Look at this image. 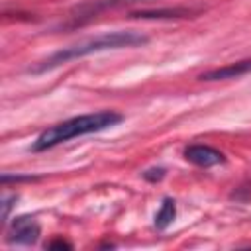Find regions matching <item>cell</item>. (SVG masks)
Wrapping results in <instances>:
<instances>
[{
  "label": "cell",
  "instance_id": "cell-11",
  "mask_svg": "<svg viewBox=\"0 0 251 251\" xmlns=\"http://www.w3.org/2000/svg\"><path fill=\"white\" fill-rule=\"evenodd\" d=\"M12 202H16V196H4V200H2V206H4L2 218H4V220H8V212H10V208H12Z\"/></svg>",
  "mask_w": 251,
  "mask_h": 251
},
{
  "label": "cell",
  "instance_id": "cell-9",
  "mask_svg": "<svg viewBox=\"0 0 251 251\" xmlns=\"http://www.w3.org/2000/svg\"><path fill=\"white\" fill-rule=\"evenodd\" d=\"M143 176L147 180H161L165 176V169H149V171L143 173Z\"/></svg>",
  "mask_w": 251,
  "mask_h": 251
},
{
  "label": "cell",
  "instance_id": "cell-5",
  "mask_svg": "<svg viewBox=\"0 0 251 251\" xmlns=\"http://www.w3.org/2000/svg\"><path fill=\"white\" fill-rule=\"evenodd\" d=\"M184 159L188 163H192L196 167H204V169L216 167V165H220V163L226 161V157H224L222 151H218V149H214L210 145H200V143L188 145L184 149Z\"/></svg>",
  "mask_w": 251,
  "mask_h": 251
},
{
  "label": "cell",
  "instance_id": "cell-2",
  "mask_svg": "<svg viewBox=\"0 0 251 251\" xmlns=\"http://www.w3.org/2000/svg\"><path fill=\"white\" fill-rule=\"evenodd\" d=\"M122 120H124V116L114 112V110H100V112H94V114L75 116L71 120H65V122L55 124V126L47 127L45 131H41L37 135V139L31 143L29 149L31 151H45V149L61 145V143H65L69 139L108 129V127L120 124Z\"/></svg>",
  "mask_w": 251,
  "mask_h": 251
},
{
  "label": "cell",
  "instance_id": "cell-1",
  "mask_svg": "<svg viewBox=\"0 0 251 251\" xmlns=\"http://www.w3.org/2000/svg\"><path fill=\"white\" fill-rule=\"evenodd\" d=\"M147 41H149L147 35H143L139 31H131V29H126V31H106V33L82 39V41H78L75 45L59 49L57 53L49 55L45 61H41L39 65H35L29 71L39 75V73L51 71L55 67H61L65 63H71L75 59H80V57H86V55H92V53H100V51H108V49H122V47H137V45H145Z\"/></svg>",
  "mask_w": 251,
  "mask_h": 251
},
{
  "label": "cell",
  "instance_id": "cell-7",
  "mask_svg": "<svg viewBox=\"0 0 251 251\" xmlns=\"http://www.w3.org/2000/svg\"><path fill=\"white\" fill-rule=\"evenodd\" d=\"M175 216H176V204H175V200L173 198H165L163 204H161V208H159V212L155 214V227L157 229L169 227L173 224Z\"/></svg>",
  "mask_w": 251,
  "mask_h": 251
},
{
  "label": "cell",
  "instance_id": "cell-3",
  "mask_svg": "<svg viewBox=\"0 0 251 251\" xmlns=\"http://www.w3.org/2000/svg\"><path fill=\"white\" fill-rule=\"evenodd\" d=\"M151 2H157V0H86L82 4H76L71 10L69 22L65 24V27H78V25L90 22L92 18H96L98 14H104V12L139 6V4H151Z\"/></svg>",
  "mask_w": 251,
  "mask_h": 251
},
{
  "label": "cell",
  "instance_id": "cell-4",
  "mask_svg": "<svg viewBox=\"0 0 251 251\" xmlns=\"http://www.w3.org/2000/svg\"><path fill=\"white\" fill-rule=\"evenodd\" d=\"M39 235H41V227H39L35 218L18 216L8 226L6 241L8 243H16V245H31V243H35L39 239Z\"/></svg>",
  "mask_w": 251,
  "mask_h": 251
},
{
  "label": "cell",
  "instance_id": "cell-8",
  "mask_svg": "<svg viewBox=\"0 0 251 251\" xmlns=\"http://www.w3.org/2000/svg\"><path fill=\"white\" fill-rule=\"evenodd\" d=\"M190 12L188 10H155V12H133V18H141V20H171V18H186Z\"/></svg>",
  "mask_w": 251,
  "mask_h": 251
},
{
  "label": "cell",
  "instance_id": "cell-6",
  "mask_svg": "<svg viewBox=\"0 0 251 251\" xmlns=\"http://www.w3.org/2000/svg\"><path fill=\"white\" fill-rule=\"evenodd\" d=\"M247 73H251V59L229 63L226 67H218V69L206 71L198 78L200 80H227V78H239V76H243Z\"/></svg>",
  "mask_w": 251,
  "mask_h": 251
},
{
  "label": "cell",
  "instance_id": "cell-10",
  "mask_svg": "<svg viewBox=\"0 0 251 251\" xmlns=\"http://www.w3.org/2000/svg\"><path fill=\"white\" fill-rule=\"evenodd\" d=\"M47 247H49V249H57V247H59V249H71L73 245H71L69 241H65V239H53L51 243H47Z\"/></svg>",
  "mask_w": 251,
  "mask_h": 251
}]
</instances>
